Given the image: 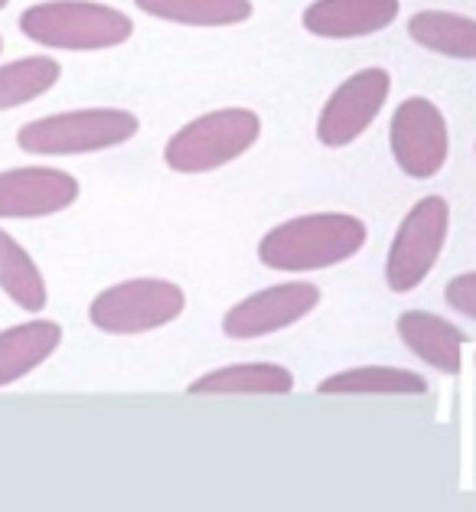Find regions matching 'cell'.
<instances>
[{"label":"cell","mask_w":476,"mask_h":512,"mask_svg":"<svg viewBox=\"0 0 476 512\" xmlns=\"http://www.w3.org/2000/svg\"><path fill=\"white\" fill-rule=\"evenodd\" d=\"M134 7L183 27H232L252 17V0H134Z\"/></svg>","instance_id":"obj_18"},{"label":"cell","mask_w":476,"mask_h":512,"mask_svg":"<svg viewBox=\"0 0 476 512\" xmlns=\"http://www.w3.org/2000/svg\"><path fill=\"white\" fill-rule=\"evenodd\" d=\"M183 310H186V294L180 284L160 278H134L98 294L89 307V320L102 333L137 336L167 327Z\"/></svg>","instance_id":"obj_5"},{"label":"cell","mask_w":476,"mask_h":512,"mask_svg":"<svg viewBox=\"0 0 476 512\" xmlns=\"http://www.w3.org/2000/svg\"><path fill=\"white\" fill-rule=\"evenodd\" d=\"M294 389L291 369L278 362H238L206 372L190 382V395H287Z\"/></svg>","instance_id":"obj_14"},{"label":"cell","mask_w":476,"mask_h":512,"mask_svg":"<svg viewBox=\"0 0 476 512\" xmlns=\"http://www.w3.org/2000/svg\"><path fill=\"white\" fill-rule=\"evenodd\" d=\"M62 76V66L53 56H30L0 66V111L20 108L33 98L46 95Z\"/></svg>","instance_id":"obj_19"},{"label":"cell","mask_w":476,"mask_h":512,"mask_svg":"<svg viewBox=\"0 0 476 512\" xmlns=\"http://www.w3.org/2000/svg\"><path fill=\"white\" fill-rule=\"evenodd\" d=\"M320 395H424L428 379L408 369L392 366H359L327 376L317 385Z\"/></svg>","instance_id":"obj_16"},{"label":"cell","mask_w":476,"mask_h":512,"mask_svg":"<svg viewBox=\"0 0 476 512\" xmlns=\"http://www.w3.org/2000/svg\"><path fill=\"white\" fill-rule=\"evenodd\" d=\"M0 53H4V40H0Z\"/></svg>","instance_id":"obj_22"},{"label":"cell","mask_w":476,"mask_h":512,"mask_svg":"<svg viewBox=\"0 0 476 512\" xmlns=\"http://www.w3.org/2000/svg\"><path fill=\"white\" fill-rule=\"evenodd\" d=\"M261 118L248 108H219L183 124L167 141L164 160L177 173H209L242 157L258 141Z\"/></svg>","instance_id":"obj_4"},{"label":"cell","mask_w":476,"mask_h":512,"mask_svg":"<svg viewBox=\"0 0 476 512\" xmlns=\"http://www.w3.org/2000/svg\"><path fill=\"white\" fill-rule=\"evenodd\" d=\"M79 199L72 173L56 167H14L0 173V219H43Z\"/></svg>","instance_id":"obj_10"},{"label":"cell","mask_w":476,"mask_h":512,"mask_svg":"<svg viewBox=\"0 0 476 512\" xmlns=\"http://www.w3.org/2000/svg\"><path fill=\"white\" fill-rule=\"evenodd\" d=\"M0 291L27 314H40L49 301L46 281L30 252L23 248L14 235L0 229Z\"/></svg>","instance_id":"obj_17"},{"label":"cell","mask_w":476,"mask_h":512,"mask_svg":"<svg viewBox=\"0 0 476 512\" xmlns=\"http://www.w3.org/2000/svg\"><path fill=\"white\" fill-rule=\"evenodd\" d=\"M317 304H320V287H313L307 281L274 284L245 297V301H238L222 317V333L232 336V340H258V336L294 327Z\"/></svg>","instance_id":"obj_9"},{"label":"cell","mask_w":476,"mask_h":512,"mask_svg":"<svg viewBox=\"0 0 476 512\" xmlns=\"http://www.w3.org/2000/svg\"><path fill=\"white\" fill-rule=\"evenodd\" d=\"M7 4H10V0H0V10H4V7H7Z\"/></svg>","instance_id":"obj_21"},{"label":"cell","mask_w":476,"mask_h":512,"mask_svg":"<svg viewBox=\"0 0 476 512\" xmlns=\"http://www.w3.org/2000/svg\"><path fill=\"white\" fill-rule=\"evenodd\" d=\"M141 128L131 111L121 108H82L62 111V115H46L17 131L20 151L40 157H79L108 151V147L128 144Z\"/></svg>","instance_id":"obj_3"},{"label":"cell","mask_w":476,"mask_h":512,"mask_svg":"<svg viewBox=\"0 0 476 512\" xmlns=\"http://www.w3.org/2000/svg\"><path fill=\"white\" fill-rule=\"evenodd\" d=\"M408 36L421 49L450 59H476V20L450 10H418L408 20Z\"/></svg>","instance_id":"obj_15"},{"label":"cell","mask_w":476,"mask_h":512,"mask_svg":"<svg viewBox=\"0 0 476 512\" xmlns=\"http://www.w3.org/2000/svg\"><path fill=\"white\" fill-rule=\"evenodd\" d=\"M388 92H392V76L379 66L353 72L340 89H336L320 111L317 137L327 147H346L359 141L369 131V124L379 118Z\"/></svg>","instance_id":"obj_8"},{"label":"cell","mask_w":476,"mask_h":512,"mask_svg":"<svg viewBox=\"0 0 476 512\" xmlns=\"http://www.w3.org/2000/svg\"><path fill=\"white\" fill-rule=\"evenodd\" d=\"M366 222L346 212L287 219L258 242V261L271 271H323L349 261L366 245Z\"/></svg>","instance_id":"obj_1"},{"label":"cell","mask_w":476,"mask_h":512,"mask_svg":"<svg viewBox=\"0 0 476 512\" xmlns=\"http://www.w3.org/2000/svg\"><path fill=\"white\" fill-rule=\"evenodd\" d=\"M398 336L431 369L444 372V376H457L460 372V349L467 336L450 320L428 314V310H405L398 317Z\"/></svg>","instance_id":"obj_12"},{"label":"cell","mask_w":476,"mask_h":512,"mask_svg":"<svg viewBox=\"0 0 476 512\" xmlns=\"http://www.w3.org/2000/svg\"><path fill=\"white\" fill-rule=\"evenodd\" d=\"M20 33L46 49L95 53L131 40L134 23L124 10L95 0H46L20 14Z\"/></svg>","instance_id":"obj_2"},{"label":"cell","mask_w":476,"mask_h":512,"mask_svg":"<svg viewBox=\"0 0 476 512\" xmlns=\"http://www.w3.org/2000/svg\"><path fill=\"white\" fill-rule=\"evenodd\" d=\"M444 301L454 307L457 314L476 320V271L450 278L447 287H444Z\"/></svg>","instance_id":"obj_20"},{"label":"cell","mask_w":476,"mask_h":512,"mask_svg":"<svg viewBox=\"0 0 476 512\" xmlns=\"http://www.w3.org/2000/svg\"><path fill=\"white\" fill-rule=\"evenodd\" d=\"M402 0H313L304 10V30L320 40H356L392 27Z\"/></svg>","instance_id":"obj_11"},{"label":"cell","mask_w":476,"mask_h":512,"mask_svg":"<svg viewBox=\"0 0 476 512\" xmlns=\"http://www.w3.org/2000/svg\"><path fill=\"white\" fill-rule=\"evenodd\" d=\"M62 343V327L53 320L17 323L0 333V389L23 376H30L36 366H43Z\"/></svg>","instance_id":"obj_13"},{"label":"cell","mask_w":476,"mask_h":512,"mask_svg":"<svg viewBox=\"0 0 476 512\" xmlns=\"http://www.w3.org/2000/svg\"><path fill=\"white\" fill-rule=\"evenodd\" d=\"M450 232V206L444 196H424L408 209L385 258V284L408 294L434 271Z\"/></svg>","instance_id":"obj_6"},{"label":"cell","mask_w":476,"mask_h":512,"mask_svg":"<svg viewBox=\"0 0 476 512\" xmlns=\"http://www.w3.org/2000/svg\"><path fill=\"white\" fill-rule=\"evenodd\" d=\"M388 147L402 173L415 180H431L444 170L450 157L447 121L431 98L411 95L395 108L388 124Z\"/></svg>","instance_id":"obj_7"}]
</instances>
